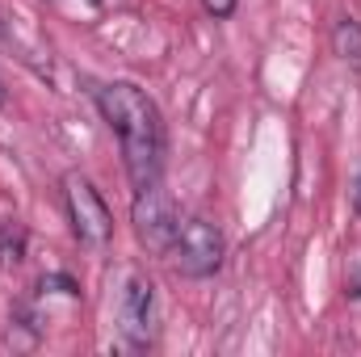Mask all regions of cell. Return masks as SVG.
<instances>
[{
	"mask_svg": "<svg viewBox=\"0 0 361 357\" xmlns=\"http://www.w3.org/2000/svg\"><path fill=\"white\" fill-rule=\"evenodd\" d=\"M202 4H206V13H210V17H231L240 0H202Z\"/></svg>",
	"mask_w": 361,
	"mask_h": 357,
	"instance_id": "9",
	"label": "cell"
},
{
	"mask_svg": "<svg viewBox=\"0 0 361 357\" xmlns=\"http://www.w3.org/2000/svg\"><path fill=\"white\" fill-rule=\"evenodd\" d=\"M25 261V231L17 223H0V265L17 269Z\"/></svg>",
	"mask_w": 361,
	"mask_h": 357,
	"instance_id": "7",
	"label": "cell"
},
{
	"mask_svg": "<svg viewBox=\"0 0 361 357\" xmlns=\"http://www.w3.org/2000/svg\"><path fill=\"white\" fill-rule=\"evenodd\" d=\"M345 286H349V294H353V298H361V253L349 261V277H345Z\"/></svg>",
	"mask_w": 361,
	"mask_h": 357,
	"instance_id": "8",
	"label": "cell"
},
{
	"mask_svg": "<svg viewBox=\"0 0 361 357\" xmlns=\"http://www.w3.org/2000/svg\"><path fill=\"white\" fill-rule=\"evenodd\" d=\"M0 105H4V85H0Z\"/></svg>",
	"mask_w": 361,
	"mask_h": 357,
	"instance_id": "11",
	"label": "cell"
},
{
	"mask_svg": "<svg viewBox=\"0 0 361 357\" xmlns=\"http://www.w3.org/2000/svg\"><path fill=\"white\" fill-rule=\"evenodd\" d=\"M332 47H336V55H341L345 63L361 68V21L357 17H341V21H336V30H332Z\"/></svg>",
	"mask_w": 361,
	"mask_h": 357,
	"instance_id": "6",
	"label": "cell"
},
{
	"mask_svg": "<svg viewBox=\"0 0 361 357\" xmlns=\"http://www.w3.org/2000/svg\"><path fill=\"white\" fill-rule=\"evenodd\" d=\"M118 332L130 349H147L156 341V286L143 273H130L118 294Z\"/></svg>",
	"mask_w": 361,
	"mask_h": 357,
	"instance_id": "4",
	"label": "cell"
},
{
	"mask_svg": "<svg viewBox=\"0 0 361 357\" xmlns=\"http://www.w3.org/2000/svg\"><path fill=\"white\" fill-rule=\"evenodd\" d=\"M169 257H173V265L185 277H210V273H219V265H223V231H219V223H210L206 214L180 219Z\"/></svg>",
	"mask_w": 361,
	"mask_h": 357,
	"instance_id": "2",
	"label": "cell"
},
{
	"mask_svg": "<svg viewBox=\"0 0 361 357\" xmlns=\"http://www.w3.org/2000/svg\"><path fill=\"white\" fill-rule=\"evenodd\" d=\"M353 210L361 214V173H357V181H353Z\"/></svg>",
	"mask_w": 361,
	"mask_h": 357,
	"instance_id": "10",
	"label": "cell"
},
{
	"mask_svg": "<svg viewBox=\"0 0 361 357\" xmlns=\"http://www.w3.org/2000/svg\"><path fill=\"white\" fill-rule=\"evenodd\" d=\"M63 202H68V219H72V231H76L80 244H92V248L109 244V236H114V214H109L101 189H97L85 173H68V177H63Z\"/></svg>",
	"mask_w": 361,
	"mask_h": 357,
	"instance_id": "3",
	"label": "cell"
},
{
	"mask_svg": "<svg viewBox=\"0 0 361 357\" xmlns=\"http://www.w3.org/2000/svg\"><path fill=\"white\" fill-rule=\"evenodd\" d=\"M97 109L122 143L130 185L135 189L160 185V173H164V118H160L156 101L143 89L126 85V80H114V85L97 89Z\"/></svg>",
	"mask_w": 361,
	"mask_h": 357,
	"instance_id": "1",
	"label": "cell"
},
{
	"mask_svg": "<svg viewBox=\"0 0 361 357\" xmlns=\"http://www.w3.org/2000/svg\"><path fill=\"white\" fill-rule=\"evenodd\" d=\"M177 206H173V198L160 189V185H147V189H135V231H139V240L152 248V253H160V257H169V248H173V240H177Z\"/></svg>",
	"mask_w": 361,
	"mask_h": 357,
	"instance_id": "5",
	"label": "cell"
}]
</instances>
